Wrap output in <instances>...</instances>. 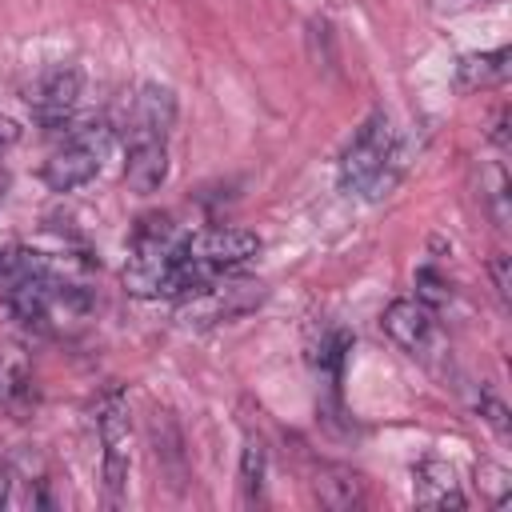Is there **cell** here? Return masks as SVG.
<instances>
[{
  "instance_id": "e0dca14e",
  "label": "cell",
  "mask_w": 512,
  "mask_h": 512,
  "mask_svg": "<svg viewBox=\"0 0 512 512\" xmlns=\"http://www.w3.org/2000/svg\"><path fill=\"white\" fill-rule=\"evenodd\" d=\"M488 276H492V284H496V296L508 304V288H512V272H508V256L504 252H496L492 256V264H488Z\"/></svg>"
},
{
  "instance_id": "9c48e42d",
  "label": "cell",
  "mask_w": 512,
  "mask_h": 512,
  "mask_svg": "<svg viewBox=\"0 0 512 512\" xmlns=\"http://www.w3.org/2000/svg\"><path fill=\"white\" fill-rule=\"evenodd\" d=\"M412 496L420 508H464V492L452 480V468L440 460H420L412 468Z\"/></svg>"
},
{
  "instance_id": "277c9868",
  "label": "cell",
  "mask_w": 512,
  "mask_h": 512,
  "mask_svg": "<svg viewBox=\"0 0 512 512\" xmlns=\"http://www.w3.org/2000/svg\"><path fill=\"white\" fill-rule=\"evenodd\" d=\"M180 252L192 264L208 268L212 276H224L228 268H236V264H244V260H252L260 252V236L244 232V228H204V232L188 236Z\"/></svg>"
},
{
  "instance_id": "5bb4252c",
  "label": "cell",
  "mask_w": 512,
  "mask_h": 512,
  "mask_svg": "<svg viewBox=\"0 0 512 512\" xmlns=\"http://www.w3.org/2000/svg\"><path fill=\"white\" fill-rule=\"evenodd\" d=\"M260 488H264V440L248 436L244 452H240V492H244V500H256Z\"/></svg>"
},
{
  "instance_id": "6da1fadb",
  "label": "cell",
  "mask_w": 512,
  "mask_h": 512,
  "mask_svg": "<svg viewBox=\"0 0 512 512\" xmlns=\"http://www.w3.org/2000/svg\"><path fill=\"white\" fill-rule=\"evenodd\" d=\"M408 164V144L404 136L388 124V116H372L352 144L340 156V188L344 192H364L368 200H380L396 188Z\"/></svg>"
},
{
  "instance_id": "7c38bea8",
  "label": "cell",
  "mask_w": 512,
  "mask_h": 512,
  "mask_svg": "<svg viewBox=\"0 0 512 512\" xmlns=\"http://www.w3.org/2000/svg\"><path fill=\"white\" fill-rule=\"evenodd\" d=\"M508 60H512L508 48H496V52H468V56H460V64H456V92H480V88H496V84H504V76H508Z\"/></svg>"
},
{
  "instance_id": "8fae6325",
  "label": "cell",
  "mask_w": 512,
  "mask_h": 512,
  "mask_svg": "<svg viewBox=\"0 0 512 512\" xmlns=\"http://www.w3.org/2000/svg\"><path fill=\"white\" fill-rule=\"evenodd\" d=\"M176 120V100L164 84H144L132 100V124L128 132H148V136H168Z\"/></svg>"
},
{
  "instance_id": "2e32d148",
  "label": "cell",
  "mask_w": 512,
  "mask_h": 512,
  "mask_svg": "<svg viewBox=\"0 0 512 512\" xmlns=\"http://www.w3.org/2000/svg\"><path fill=\"white\" fill-rule=\"evenodd\" d=\"M480 416H484L500 436H508V408H504L492 392H480Z\"/></svg>"
},
{
  "instance_id": "7a4b0ae2",
  "label": "cell",
  "mask_w": 512,
  "mask_h": 512,
  "mask_svg": "<svg viewBox=\"0 0 512 512\" xmlns=\"http://www.w3.org/2000/svg\"><path fill=\"white\" fill-rule=\"evenodd\" d=\"M96 432L104 444V460H100V476H104V496L108 504H120L124 484H128V400L112 388L96 400Z\"/></svg>"
},
{
  "instance_id": "4fadbf2b",
  "label": "cell",
  "mask_w": 512,
  "mask_h": 512,
  "mask_svg": "<svg viewBox=\"0 0 512 512\" xmlns=\"http://www.w3.org/2000/svg\"><path fill=\"white\" fill-rule=\"evenodd\" d=\"M312 492L332 512H348V508L364 504V480L352 468H324V476L312 480Z\"/></svg>"
},
{
  "instance_id": "9a60e30c",
  "label": "cell",
  "mask_w": 512,
  "mask_h": 512,
  "mask_svg": "<svg viewBox=\"0 0 512 512\" xmlns=\"http://www.w3.org/2000/svg\"><path fill=\"white\" fill-rule=\"evenodd\" d=\"M448 296H452V288L436 268H420L416 272V300L424 308H440V304H448Z\"/></svg>"
},
{
  "instance_id": "8992f818",
  "label": "cell",
  "mask_w": 512,
  "mask_h": 512,
  "mask_svg": "<svg viewBox=\"0 0 512 512\" xmlns=\"http://www.w3.org/2000/svg\"><path fill=\"white\" fill-rule=\"evenodd\" d=\"M164 180H168V144H164V136L128 132L124 184H128L136 196H152Z\"/></svg>"
},
{
  "instance_id": "ba28073f",
  "label": "cell",
  "mask_w": 512,
  "mask_h": 512,
  "mask_svg": "<svg viewBox=\"0 0 512 512\" xmlns=\"http://www.w3.org/2000/svg\"><path fill=\"white\" fill-rule=\"evenodd\" d=\"M380 328L404 348V352H424L432 332H436V320H432V308H424L420 300H392L380 316Z\"/></svg>"
},
{
  "instance_id": "ac0fdd59",
  "label": "cell",
  "mask_w": 512,
  "mask_h": 512,
  "mask_svg": "<svg viewBox=\"0 0 512 512\" xmlns=\"http://www.w3.org/2000/svg\"><path fill=\"white\" fill-rule=\"evenodd\" d=\"M16 140H20V124L8 120V116H0V148H8V144H16Z\"/></svg>"
},
{
  "instance_id": "5b68a950",
  "label": "cell",
  "mask_w": 512,
  "mask_h": 512,
  "mask_svg": "<svg viewBox=\"0 0 512 512\" xmlns=\"http://www.w3.org/2000/svg\"><path fill=\"white\" fill-rule=\"evenodd\" d=\"M80 72L76 68H48V72H40L28 88H24V100L32 104V112L44 120V124H60L72 108H76V100H80Z\"/></svg>"
},
{
  "instance_id": "30bf717a",
  "label": "cell",
  "mask_w": 512,
  "mask_h": 512,
  "mask_svg": "<svg viewBox=\"0 0 512 512\" xmlns=\"http://www.w3.org/2000/svg\"><path fill=\"white\" fill-rule=\"evenodd\" d=\"M0 408L12 416L32 408V364L16 344H0Z\"/></svg>"
},
{
  "instance_id": "3957f363",
  "label": "cell",
  "mask_w": 512,
  "mask_h": 512,
  "mask_svg": "<svg viewBox=\"0 0 512 512\" xmlns=\"http://www.w3.org/2000/svg\"><path fill=\"white\" fill-rule=\"evenodd\" d=\"M260 300H264L260 280H232V276L220 280V276H212L200 292L188 296V304L180 308V320L184 324H216V320H232V316L252 312Z\"/></svg>"
},
{
  "instance_id": "52a82bcc",
  "label": "cell",
  "mask_w": 512,
  "mask_h": 512,
  "mask_svg": "<svg viewBox=\"0 0 512 512\" xmlns=\"http://www.w3.org/2000/svg\"><path fill=\"white\" fill-rule=\"evenodd\" d=\"M96 172H100V152L92 144H64L60 152H52L44 160L40 180L52 192H72V188H84Z\"/></svg>"
}]
</instances>
